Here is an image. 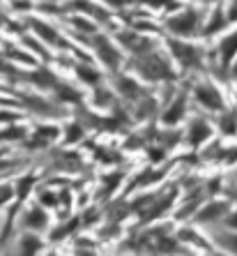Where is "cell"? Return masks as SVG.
Instances as JSON below:
<instances>
[{
	"label": "cell",
	"instance_id": "1",
	"mask_svg": "<svg viewBox=\"0 0 237 256\" xmlns=\"http://www.w3.org/2000/svg\"><path fill=\"white\" fill-rule=\"evenodd\" d=\"M168 26H171L175 32H182V35H187V32H191V30H194V26H196V14H184V16L173 18Z\"/></svg>",
	"mask_w": 237,
	"mask_h": 256
},
{
	"label": "cell",
	"instance_id": "2",
	"mask_svg": "<svg viewBox=\"0 0 237 256\" xmlns=\"http://www.w3.org/2000/svg\"><path fill=\"white\" fill-rule=\"evenodd\" d=\"M196 97L205 104V106H210V108H221V97L214 92L212 88H198L196 90Z\"/></svg>",
	"mask_w": 237,
	"mask_h": 256
},
{
	"label": "cell",
	"instance_id": "3",
	"mask_svg": "<svg viewBox=\"0 0 237 256\" xmlns=\"http://www.w3.org/2000/svg\"><path fill=\"white\" fill-rule=\"evenodd\" d=\"M173 51L180 56V60H182V65H196L198 62V58H196V51L191 46H187V44H171Z\"/></svg>",
	"mask_w": 237,
	"mask_h": 256
},
{
	"label": "cell",
	"instance_id": "4",
	"mask_svg": "<svg viewBox=\"0 0 237 256\" xmlns=\"http://www.w3.org/2000/svg\"><path fill=\"white\" fill-rule=\"evenodd\" d=\"M221 51H224V62L228 65V62H231V58H233V54L237 51V32H235V35H231L228 40H224Z\"/></svg>",
	"mask_w": 237,
	"mask_h": 256
},
{
	"label": "cell",
	"instance_id": "5",
	"mask_svg": "<svg viewBox=\"0 0 237 256\" xmlns=\"http://www.w3.org/2000/svg\"><path fill=\"white\" fill-rule=\"evenodd\" d=\"M210 134V130H208V125H203V122H196L194 125V134H191V141L194 143H201L203 138Z\"/></svg>",
	"mask_w": 237,
	"mask_h": 256
},
{
	"label": "cell",
	"instance_id": "6",
	"mask_svg": "<svg viewBox=\"0 0 237 256\" xmlns=\"http://www.w3.org/2000/svg\"><path fill=\"white\" fill-rule=\"evenodd\" d=\"M35 30L39 32V35H44L46 37V42H55V32L53 30H48L46 26H42V24H35Z\"/></svg>",
	"mask_w": 237,
	"mask_h": 256
},
{
	"label": "cell",
	"instance_id": "7",
	"mask_svg": "<svg viewBox=\"0 0 237 256\" xmlns=\"http://www.w3.org/2000/svg\"><path fill=\"white\" fill-rule=\"evenodd\" d=\"M30 222H35V226H44V222H46V220H44V214L37 210V212L30 214Z\"/></svg>",
	"mask_w": 237,
	"mask_h": 256
},
{
	"label": "cell",
	"instance_id": "8",
	"mask_svg": "<svg viewBox=\"0 0 237 256\" xmlns=\"http://www.w3.org/2000/svg\"><path fill=\"white\" fill-rule=\"evenodd\" d=\"M224 208H226V206H217V208L208 210V212H205V214H201V220H210V217H214V214H219V212H224Z\"/></svg>",
	"mask_w": 237,
	"mask_h": 256
},
{
	"label": "cell",
	"instance_id": "9",
	"mask_svg": "<svg viewBox=\"0 0 237 256\" xmlns=\"http://www.w3.org/2000/svg\"><path fill=\"white\" fill-rule=\"evenodd\" d=\"M231 21H237V0H235V5H233V10H231Z\"/></svg>",
	"mask_w": 237,
	"mask_h": 256
},
{
	"label": "cell",
	"instance_id": "10",
	"mask_svg": "<svg viewBox=\"0 0 237 256\" xmlns=\"http://www.w3.org/2000/svg\"><path fill=\"white\" fill-rule=\"evenodd\" d=\"M231 226H237V217H233L231 220Z\"/></svg>",
	"mask_w": 237,
	"mask_h": 256
}]
</instances>
